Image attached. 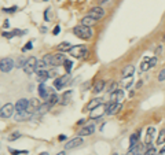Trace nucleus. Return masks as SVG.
I'll use <instances>...</instances> for the list:
<instances>
[{"instance_id":"obj_1","label":"nucleus","mask_w":165,"mask_h":155,"mask_svg":"<svg viewBox=\"0 0 165 155\" xmlns=\"http://www.w3.org/2000/svg\"><path fill=\"white\" fill-rule=\"evenodd\" d=\"M47 66H58V65H63V62L66 60L63 52H59V54H48V55H44L43 58Z\"/></svg>"},{"instance_id":"obj_2","label":"nucleus","mask_w":165,"mask_h":155,"mask_svg":"<svg viewBox=\"0 0 165 155\" xmlns=\"http://www.w3.org/2000/svg\"><path fill=\"white\" fill-rule=\"evenodd\" d=\"M73 33H74V36L81 39V40H89L94 36L91 28L84 26V25H77V26H74V28H73Z\"/></svg>"},{"instance_id":"obj_3","label":"nucleus","mask_w":165,"mask_h":155,"mask_svg":"<svg viewBox=\"0 0 165 155\" xmlns=\"http://www.w3.org/2000/svg\"><path fill=\"white\" fill-rule=\"evenodd\" d=\"M69 54H70L72 56H74V58H83V56H85L87 54H88V50H87L85 45L79 44V45H73V47L70 48Z\"/></svg>"},{"instance_id":"obj_4","label":"nucleus","mask_w":165,"mask_h":155,"mask_svg":"<svg viewBox=\"0 0 165 155\" xmlns=\"http://www.w3.org/2000/svg\"><path fill=\"white\" fill-rule=\"evenodd\" d=\"M14 67H15V62L11 58H3V59L0 60V70L3 73L11 72Z\"/></svg>"},{"instance_id":"obj_5","label":"nucleus","mask_w":165,"mask_h":155,"mask_svg":"<svg viewBox=\"0 0 165 155\" xmlns=\"http://www.w3.org/2000/svg\"><path fill=\"white\" fill-rule=\"evenodd\" d=\"M14 111H15V106H12L11 103H6L0 108V118H10L12 117Z\"/></svg>"},{"instance_id":"obj_6","label":"nucleus","mask_w":165,"mask_h":155,"mask_svg":"<svg viewBox=\"0 0 165 155\" xmlns=\"http://www.w3.org/2000/svg\"><path fill=\"white\" fill-rule=\"evenodd\" d=\"M36 66H37V59L35 58V56H30V58H28V60H26L24 72L26 73L28 76H30L33 72H36Z\"/></svg>"},{"instance_id":"obj_7","label":"nucleus","mask_w":165,"mask_h":155,"mask_svg":"<svg viewBox=\"0 0 165 155\" xmlns=\"http://www.w3.org/2000/svg\"><path fill=\"white\" fill-rule=\"evenodd\" d=\"M105 14H106V11H105V8H102V7H92L91 10L88 11V15L89 17H92V18H95L97 21H99V19H102L103 17H105Z\"/></svg>"},{"instance_id":"obj_8","label":"nucleus","mask_w":165,"mask_h":155,"mask_svg":"<svg viewBox=\"0 0 165 155\" xmlns=\"http://www.w3.org/2000/svg\"><path fill=\"white\" fill-rule=\"evenodd\" d=\"M83 143H84V140H83V136H77V137H73L72 140H69L68 143L65 144V150H73V148H76V147H80Z\"/></svg>"},{"instance_id":"obj_9","label":"nucleus","mask_w":165,"mask_h":155,"mask_svg":"<svg viewBox=\"0 0 165 155\" xmlns=\"http://www.w3.org/2000/svg\"><path fill=\"white\" fill-rule=\"evenodd\" d=\"M69 78H70L69 74H65V76H61V77H58V78H55V81H54V88L59 91L61 88H63L65 85L68 84Z\"/></svg>"},{"instance_id":"obj_10","label":"nucleus","mask_w":165,"mask_h":155,"mask_svg":"<svg viewBox=\"0 0 165 155\" xmlns=\"http://www.w3.org/2000/svg\"><path fill=\"white\" fill-rule=\"evenodd\" d=\"M105 113H106L105 106H98V107H95L94 110L89 111V118L91 119H98V118H101Z\"/></svg>"},{"instance_id":"obj_11","label":"nucleus","mask_w":165,"mask_h":155,"mask_svg":"<svg viewBox=\"0 0 165 155\" xmlns=\"http://www.w3.org/2000/svg\"><path fill=\"white\" fill-rule=\"evenodd\" d=\"M101 104H102V98H94V99H91L87 103V106L84 107V111H91V110H94L95 107L101 106Z\"/></svg>"},{"instance_id":"obj_12","label":"nucleus","mask_w":165,"mask_h":155,"mask_svg":"<svg viewBox=\"0 0 165 155\" xmlns=\"http://www.w3.org/2000/svg\"><path fill=\"white\" fill-rule=\"evenodd\" d=\"M122 99H124V91H122V89H116V91H113L112 95H110V100L114 102V103H121Z\"/></svg>"},{"instance_id":"obj_13","label":"nucleus","mask_w":165,"mask_h":155,"mask_svg":"<svg viewBox=\"0 0 165 155\" xmlns=\"http://www.w3.org/2000/svg\"><path fill=\"white\" fill-rule=\"evenodd\" d=\"M94 132H95V125L89 123V125H85V126H83L79 131V136H89V135H92Z\"/></svg>"},{"instance_id":"obj_14","label":"nucleus","mask_w":165,"mask_h":155,"mask_svg":"<svg viewBox=\"0 0 165 155\" xmlns=\"http://www.w3.org/2000/svg\"><path fill=\"white\" fill-rule=\"evenodd\" d=\"M29 108V100L28 99H19L18 102L15 103V110L17 113H21V111H25Z\"/></svg>"},{"instance_id":"obj_15","label":"nucleus","mask_w":165,"mask_h":155,"mask_svg":"<svg viewBox=\"0 0 165 155\" xmlns=\"http://www.w3.org/2000/svg\"><path fill=\"white\" fill-rule=\"evenodd\" d=\"M133 73H135V66L133 65H128V66H125L122 69V72H121V77L122 78H131L133 76Z\"/></svg>"},{"instance_id":"obj_16","label":"nucleus","mask_w":165,"mask_h":155,"mask_svg":"<svg viewBox=\"0 0 165 155\" xmlns=\"http://www.w3.org/2000/svg\"><path fill=\"white\" fill-rule=\"evenodd\" d=\"M48 92H50V88L45 87L44 83L39 84V96H40L41 99H47L48 98Z\"/></svg>"},{"instance_id":"obj_17","label":"nucleus","mask_w":165,"mask_h":155,"mask_svg":"<svg viewBox=\"0 0 165 155\" xmlns=\"http://www.w3.org/2000/svg\"><path fill=\"white\" fill-rule=\"evenodd\" d=\"M25 30H19V29H15V30H11V32H6L4 30L1 34H3V37H7V39H12L14 36H22V34H25Z\"/></svg>"},{"instance_id":"obj_18","label":"nucleus","mask_w":165,"mask_h":155,"mask_svg":"<svg viewBox=\"0 0 165 155\" xmlns=\"http://www.w3.org/2000/svg\"><path fill=\"white\" fill-rule=\"evenodd\" d=\"M154 133H156L154 128L150 126L149 129H147V133H146V139H145V144L147 146V147H150V146H151V141H153V136H154Z\"/></svg>"},{"instance_id":"obj_19","label":"nucleus","mask_w":165,"mask_h":155,"mask_svg":"<svg viewBox=\"0 0 165 155\" xmlns=\"http://www.w3.org/2000/svg\"><path fill=\"white\" fill-rule=\"evenodd\" d=\"M72 96H73V91L63 92L62 96H61V99H59V103L61 104H68L69 102H70V99H72Z\"/></svg>"},{"instance_id":"obj_20","label":"nucleus","mask_w":165,"mask_h":155,"mask_svg":"<svg viewBox=\"0 0 165 155\" xmlns=\"http://www.w3.org/2000/svg\"><path fill=\"white\" fill-rule=\"evenodd\" d=\"M33 113L25 110V111H21V113H17L15 114V121H24V119H28L29 117H32Z\"/></svg>"},{"instance_id":"obj_21","label":"nucleus","mask_w":165,"mask_h":155,"mask_svg":"<svg viewBox=\"0 0 165 155\" xmlns=\"http://www.w3.org/2000/svg\"><path fill=\"white\" fill-rule=\"evenodd\" d=\"M36 73H37V81H39V83H44L45 80L50 77V73L47 72V70H44V69H43V70H37Z\"/></svg>"},{"instance_id":"obj_22","label":"nucleus","mask_w":165,"mask_h":155,"mask_svg":"<svg viewBox=\"0 0 165 155\" xmlns=\"http://www.w3.org/2000/svg\"><path fill=\"white\" fill-rule=\"evenodd\" d=\"M105 87H106L105 80H98L97 83H95V85H94V92L95 93H99V92H102L105 89Z\"/></svg>"},{"instance_id":"obj_23","label":"nucleus","mask_w":165,"mask_h":155,"mask_svg":"<svg viewBox=\"0 0 165 155\" xmlns=\"http://www.w3.org/2000/svg\"><path fill=\"white\" fill-rule=\"evenodd\" d=\"M95 24H97V19H95V18H92V17H89V15L84 17V18L81 19V25L88 26V28H91V26H92V25H95Z\"/></svg>"},{"instance_id":"obj_24","label":"nucleus","mask_w":165,"mask_h":155,"mask_svg":"<svg viewBox=\"0 0 165 155\" xmlns=\"http://www.w3.org/2000/svg\"><path fill=\"white\" fill-rule=\"evenodd\" d=\"M120 108H121V103H114V102H113V104L110 106V108L107 110V113H106V114H107V116H114V114H116Z\"/></svg>"},{"instance_id":"obj_25","label":"nucleus","mask_w":165,"mask_h":155,"mask_svg":"<svg viewBox=\"0 0 165 155\" xmlns=\"http://www.w3.org/2000/svg\"><path fill=\"white\" fill-rule=\"evenodd\" d=\"M29 107H30V110H29L30 113H36L37 108L40 107V102H39V99L30 100V102H29Z\"/></svg>"},{"instance_id":"obj_26","label":"nucleus","mask_w":165,"mask_h":155,"mask_svg":"<svg viewBox=\"0 0 165 155\" xmlns=\"http://www.w3.org/2000/svg\"><path fill=\"white\" fill-rule=\"evenodd\" d=\"M70 48H72V44L68 43V41H63V43H61L58 45V50L61 52H65V51H70Z\"/></svg>"},{"instance_id":"obj_27","label":"nucleus","mask_w":165,"mask_h":155,"mask_svg":"<svg viewBox=\"0 0 165 155\" xmlns=\"http://www.w3.org/2000/svg\"><path fill=\"white\" fill-rule=\"evenodd\" d=\"M26 58L25 56H19L18 59H17V63H15V67L17 69H24L25 67V65H26Z\"/></svg>"},{"instance_id":"obj_28","label":"nucleus","mask_w":165,"mask_h":155,"mask_svg":"<svg viewBox=\"0 0 165 155\" xmlns=\"http://www.w3.org/2000/svg\"><path fill=\"white\" fill-rule=\"evenodd\" d=\"M139 137H141V131H138L136 133L131 135V137H129V144H131V146L136 144L138 141H139Z\"/></svg>"},{"instance_id":"obj_29","label":"nucleus","mask_w":165,"mask_h":155,"mask_svg":"<svg viewBox=\"0 0 165 155\" xmlns=\"http://www.w3.org/2000/svg\"><path fill=\"white\" fill-rule=\"evenodd\" d=\"M156 144H157V146H162V144H165V129H162V131L160 132V135H158L157 140H156Z\"/></svg>"},{"instance_id":"obj_30","label":"nucleus","mask_w":165,"mask_h":155,"mask_svg":"<svg viewBox=\"0 0 165 155\" xmlns=\"http://www.w3.org/2000/svg\"><path fill=\"white\" fill-rule=\"evenodd\" d=\"M56 102H59V98H58V96H56L55 93H51V95H50V99L47 100V103H48L50 106L53 107V106L56 103Z\"/></svg>"},{"instance_id":"obj_31","label":"nucleus","mask_w":165,"mask_h":155,"mask_svg":"<svg viewBox=\"0 0 165 155\" xmlns=\"http://www.w3.org/2000/svg\"><path fill=\"white\" fill-rule=\"evenodd\" d=\"M63 66H65V70H66V73H70L72 72V69H73V62L72 60H65L63 62Z\"/></svg>"},{"instance_id":"obj_32","label":"nucleus","mask_w":165,"mask_h":155,"mask_svg":"<svg viewBox=\"0 0 165 155\" xmlns=\"http://www.w3.org/2000/svg\"><path fill=\"white\" fill-rule=\"evenodd\" d=\"M150 66H149V58H146L141 65V72H146V70H149Z\"/></svg>"},{"instance_id":"obj_33","label":"nucleus","mask_w":165,"mask_h":155,"mask_svg":"<svg viewBox=\"0 0 165 155\" xmlns=\"http://www.w3.org/2000/svg\"><path fill=\"white\" fill-rule=\"evenodd\" d=\"M44 67H47V63H45L44 60L43 59H40V60H37V66H36V72L37 70H43Z\"/></svg>"},{"instance_id":"obj_34","label":"nucleus","mask_w":165,"mask_h":155,"mask_svg":"<svg viewBox=\"0 0 165 155\" xmlns=\"http://www.w3.org/2000/svg\"><path fill=\"white\" fill-rule=\"evenodd\" d=\"M18 137H21V133L18 131H14L11 135L8 136V140H10V141H12V140H17Z\"/></svg>"},{"instance_id":"obj_35","label":"nucleus","mask_w":165,"mask_h":155,"mask_svg":"<svg viewBox=\"0 0 165 155\" xmlns=\"http://www.w3.org/2000/svg\"><path fill=\"white\" fill-rule=\"evenodd\" d=\"M17 10H18V7H17V6H12V7H4L3 8V11L4 12H7V14H12V12H15Z\"/></svg>"},{"instance_id":"obj_36","label":"nucleus","mask_w":165,"mask_h":155,"mask_svg":"<svg viewBox=\"0 0 165 155\" xmlns=\"http://www.w3.org/2000/svg\"><path fill=\"white\" fill-rule=\"evenodd\" d=\"M156 154H157V151H156V148L150 146V147H147V150H146V152H145L143 155H156Z\"/></svg>"},{"instance_id":"obj_37","label":"nucleus","mask_w":165,"mask_h":155,"mask_svg":"<svg viewBox=\"0 0 165 155\" xmlns=\"http://www.w3.org/2000/svg\"><path fill=\"white\" fill-rule=\"evenodd\" d=\"M156 65H157V56H153V58H150V59H149V66H150V69L154 67Z\"/></svg>"},{"instance_id":"obj_38","label":"nucleus","mask_w":165,"mask_h":155,"mask_svg":"<svg viewBox=\"0 0 165 155\" xmlns=\"http://www.w3.org/2000/svg\"><path fill=\"white\" fill-rule=\"evenodd\" d=\"M8 151L11 152L12 155H19V154H28V151H19V150H12V148H8Z\"/></svg>"},{"instance_id":"obj_39","label":"nucleus","mask_w":165,"mask_h":155,"mask_svg":"<svg viewBox=\"0 0 165 155\" xmlns=\"http://www.w3.org/2000/svg\"><path fill=\"white\" fill-rule=\"evenodd\" d=\"M165 80V69H162L160 74H158V81H164Z\"/></svg>"},{"instance_id":"obj_40","label":"nucleus","mask_w":165,"mask_h":155,"mask_svg":"<svg viewBox=\"0 0 165 155\" xmlns=\"http://www.w3.org/2000/svg\"><path fill=\"white\" fill-rule=\"evenodd\" d=\"M116 88H117V84L116 83H112V84H110V87L107 88V92H110V93H112L113 91H116Z\"/></svg>"},{"instance_id":"obj_41","label":"nucleus","mask_w":165,"mask_h":155,"mask_svg":"<svg viewBox=\"0 0 165 155\" xmlns=\"http://www.w3.org/2000/svg\"><path fill=\"white\" fill-rule=\"evenodd\" d=\"M59 32H61V26L59 25H56L55 28H54V30H53V34L54 36H56V34H59Z\"/></svg>"},{"instance_id":"obj_42","label":"nucleus","mask_w":165,"mask_h":155,"mask_svg":"<svg viewBox=\"0 0 165 155\" xmlns=\"http://www.w3.org/2000/svg\"><path fill=\"white\" fill-rule=\"evenodd\" d=\"M44 19H45V21H48V19H50V8H47V10L44 11Z\"/></svg>"},{"instance_id":"obj_43","label":"nucleus","mask_w":165,"mask_h":155,"mask_svg":"<svg viewBox=\"0 0 165 155\" xmlns=\"http://www.w3.org/2000/svg\"><path fill=\"white\" fill-rule=\"evenodd\" d=\"M161 51H162V47L160 45V47H157V50H156V55H160V54H161Z\"/></svg>"},{"instance_id":"obj_44","label":"nucleus","mask_w":165,"mask_h":155,"mask_svg":"<svg viewBox=\"0 0 165 155\" xmlns=\"http://www.w3.org/2000/svg\"><path fill=\"white\" fill-rule=\"evenodd\" d=\"M24 50H32V43H28V44H26Z\"/></svg>"},{"instance_id":"obj_45","label":"nucleus","mask_w":165,"mask_h":155,"mask_svg":"<svg viewBox=\"0 0 165 155\" xmlns=\"http://www.w3.org/2000/svg\"><path fill=\"white\" fill-rule=\"evenodd\" d=\"M84 123H85V119L83 118V119H80V121L77 122V125H84Z\"/></svg>"},{"instance_id":"obj_46","label":"nucleus","mask_w":165,"mask_h":155,"mask_svg":"<svg viewBox=\"0 0 165 155\" xmlns=\"http://www.w3.org/2000/svg\"><path fill=\"white\" fill-rule=\"evenodd\" d=\"M58 139H59V141H63V140H66V136H63V135H61L59 137H58Z\"/></svg>"},{"instance_id":"obj_47","label":"nucleus","mask_w":165,"mask_h":155,"mask_svg":"<svg viewBox=\"0 0 165 155\" xmlns=\"http://www.w3.org/2000/svg\"><path fill=\"white\" fill-rule=\"evenodd\" d=\"M3 26H4V29H7L8 26H10V24H8V21H4V25H3Z\"/></svg>"},{"instance_id":"obj_48","label":"nucleus","mask_w":165,"mask_h":155,"mask_svg":"<svg viewBox=\"0 0 165 155\" xmlns=\"http://www.w3.org/2000/svg\"><path fill=\"white\" fill-rule=\"evenodd\" d=\"M158 155H165V146L161 148V151H160V154H158Z\"/></svg>"},{"instance_id":"obj_49","label":"nucleus","mask_w":165,"mask_h":155,"mask_svg":"<svg viewBox=\"0 0 165 155\" xmlns=\"http://www.w3.org/2000/svg\"><path fill=\"white\" fill-rule=\"evenodd\" d=\"M141 87H142V81H139V83L136 84V89H138V88H141Z\"/></svg>"},{"instance_id":"obj_50","label":"nucleus","mask_w":165,"mask_h":155,"mask_svg":"<svg viewBox=\"0 0 165 155\" xmlns=\"http://www.w3.org/2000/svg\"><path fill=\"white\" fill-rule=\"evenodd\" d=\"M56 155H65V152H63V151H61V152H58Z\"/></svg>"},{"instance_id":"obj_51","label":"nucleus","mask_w":165,"mask_h":155,"mask_svg":"<svg viewBox=\"0 0 165 155\" xmlns=\"http://www.w3.org/2000/svg\"><path fill=\"white\" fill-rule=\"evenodd\" d=\"M105 1H109V0H99V3H105Z\"/></svg>"},{"instance_id":"obj_52","label":"nucleus","mask_w":165,"mask_h":155,"mask_svg":"<svg viewBox=\"0 0 165 155\" xmlns=\"http://www.w3.org/2000/svg\"><path fill=\"white\" fill-rule=\"evenodd\" d=\"M43 1H48V0H43Z\"/></svg>"}]
</instances>
